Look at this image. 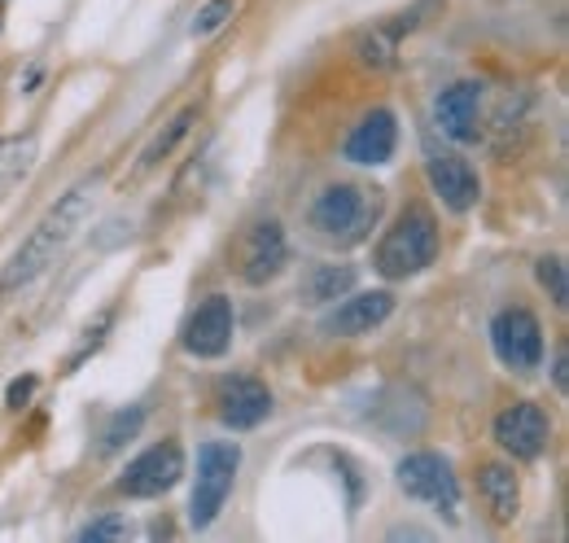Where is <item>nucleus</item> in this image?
Listing matches in <instances>:
<instances>
[{
    "label": "nucleus",
    "mask_w": 569,
    "mask_h": 543,
    "mask_svg": "<svg viewBox=\"0 0 569 543\" xmlns=\"http://www.w3.org/2000/svg\"><path fill=\"white\" fill-rule=\"evenodd\" d=\"M92 198H97V180L88 176V180H79L74 189H67L58 203L44 210V219L31 228V237L18 246V255L0 272V298L22 294L27 285H36L44 272L67 255V246L74 241V233L83 228V219L92 210Z\"/></svg>",
    "instance_id": "f257e3e1"
},
{
    "label": "nucleus",
    "mask_w": 569,
    "mask_h": 543,
    "mask_svg": "<svg viewBox=\"0 0 569 543\" xmlns=\"http://www.w3.org/2000/svg\"><path fill=\"white\" fill-rule=\"evenodd\" d=\"M381 189H363V185H329L316 206H311V228L329 241V246H342V250H351V246H363L368 241V233L377 228V219H381Z\"/></svg>",
    "instance_id": "f03ea898"
},
{
    "label": "nucleus",
    "mask_w": 569,
    "mask_h": 543,
    "mask_svg": "<svg viewBox=\"0 0 569 543\" xmlns=\"http://www.w3.org/2000/svg\"><path fill=\"white\" fill-rule=\"evenodd\" d=\"M438 259V219L429 206H408L390 228L386 237L377 241V272L386 280H408V276H421Z\"/></svg>",
    "instance_id": "7ed1b4c3"
},
{
    "label": "nucleus",
    "mask_w": 569,
    "mask_h": 543,
    "mask_svg": "<svg viewBox=\"0 0 569 543\" xmlns=\"http://www.w3.org/2000/svg\"><path fill=\"white\" fill-rule=\"evenodd\" d=\"M237 474H241V447L237 443H207L198 452V477H193V495H189V522L198 531H207L223 513V504L237 486Z\"/></svg>",
    "instance_id": "20e7f679"
},
{
    "label": "nucleus",
    "mask_w": 569,
    "mask_h": 543,
    "mask_svg": "<svg viewBox=\"0 0 569 543\" xmlns=\"http://www.w3.org/2000/svg\"><path fill=\"white\" fill-rule=\"evenodd\" d=\"M399 486L421 500V504H433L442 509L447 517H456V504H460V482H456V470L447 456L438 452H412L399 461Z\"/></svg>",
    "instance_id": "39448f33"
},
{
    "label": "nucleus",
    "mask_w": 569,
    "mask_h": 543,
    "mask_svg": "<svg viewBox=\"0 0 569 543\" xmlns=\"http://www.w3.org/2000/svg\"><path fill=\"white\" fill-rule=\"evenodd\" d=\"M496 359L512 373H535L543 364V329L526 307H508L491 320Z\"/></svg>",
    "instance_id": "423d86ee"
},
{
    "label": "nucleus",
    "mask_w": 569,
    "mask_h": 543,
    "mask_svg": "<svg viewBox=\"0 0 569 543\" xmlns=\"http://www.w3.org/2000/svg\"><path fill=\"white\" fill-rule=\"evenodd\" d=\"M433 9H438V0H421V4H412L408 13H395V18L372 22V27L356 40V62L363 70H390L395 62H399V45H403V36L421 31Z\"/></svg>",
    "instance_id": "0eeeda50"
},
{
    "label": "nucleus",
    "mask_w": 569,
    "mask_h": 543,
    "mask_svg": "<svg viewBox=\"0 0 569 543\" xmlns=\"http://www.w3.org/2000/svg\"><path fill=\"white\" fill-rule=\"evenodd\" d=\"M180 477H184V452H180L176 438H167V443L141 452L119 474V495H128V500H153V495H167Z\"/></svg>",
    "instance_id": "6e6552de"
},
{
    "label": "nucleus",
    "mask_w": 569,
    "mask_h": 543,
    "mask_svg": "<svg viewBox=\"0 0 569 543\" xmlns=\"http://www.w3.org/2000/svg\"><path fill=\"white\" fill-rule=\"evenodd\" d=\"M426 180L429 189H433V198L447 210H456V215H465V210H473V206L482 203V180H478V171H473V162L465 154L429 149Z\"/></svg>",
    "instance_id": "1a4fd4ad"
},
{
    "label": "nucleus",
    "mask_w": 569,
    "mask_h": 543,
    "mask_svg": "<svg viewBox=\"0 0 569 543\" xmlns=\"http://www.w3.org/2000/svg\"><path fill=\"white\" fill-rule=\"evenodd\" d=\"M552 438V421L539 404H512L496 416V443L512 461H539L548 452Z\"/></svg>",
    "instance_id": "9d476101"
},
{
    "label": "nucleus",
    "mask_w": 569,
    "mask_h": 543,
    "mask_svg": "<svg viewBox=\"0 0 569 543\" xmlns=\"http://www.w3.org/2000/svg\"><path fill=\"white\" fill-rule=\"evenodd\" d=\"M289 259V241H284L281 219H259L246 228L241 246H237V272L246 285H268Z\"/></svg>",
    "instance_id": "9b49d317"
},
{
    "label": "nucleus",
    "mask_w": 569,
    "mask_h": 543,
    "mask_svg": "<svg viewBox=\"0 0 569 543\" xmlns=\"http://www.w3.org/2000/svg\"><path fill=\"white\" fill-rule=\"evenodd\" d=\"M395 312V294L390 289H368V294H342L338 307L325 316V334L329 338H359V334H372L377 325H386Z\"/></svg>",
    "instance_id": "f8f14e48"
},
{
    "label": "nucleus",
    "mask_w": 569,
    "mask_h": 543,
    "mask_svg": "<svg viewBox=\"0 0 569 543\" xmlns=\"http://www.w3.org/2000/svg\"><path fill=\"white\" fill-rule=\"evenodd\" d=\"M433 119H438L442 136H451L460 145H473L482 136V88L473 79H460V83L442 88L438 101H433Z\"/></svg>",
    "instance_id": "ddd939ff"
},
{
    "label": "nucleus",
    "mask_w": 569,
    "mask_h": 543,
    "mask_svg": "<svg viewBox=\"0 0 569 543\" xmlns=\"http://www.w3.org/2000/svg\"><path fill=\"white\" fill-rule=\"evenodd\" d=\"M214 407L228 430H254L272 416V391L259 377H228V382H219Z\"/></svg>",
    "instance_id": "4468645a"
},
{
    "label": "nucleus",
    "mask_w": 569,
    "mask_h": 543,
    "mask_svg": "<svg viewBox=\"0 0 569 543\" xmlns=\"http://www.w3.org/2000/svg\"><path fill=\"white\" fill-rule=\"evenodd\" d=\"M232 346V303L223 294H211L198 303V312L184 325V351L198 359H219Z\"/></svg>",
    "instance_id": "2eb2a0df"
},
{
    "label": "nucleus",
    "mask_w": 569,
    "mask_h": 543,
    "mask_svg": "<svg viewBox=\"0 0 569 543\" xmlns=\"http://www.w3.org/2000/svg\"><path fill=\"white\" fill-rule=\"evenodd\" d=\"M399 145V119L390 110H372L356 124V132L347 136V158L356 167H381L395 158Z\"/></svg>",
    "instance_id": "dca6fc26"
},
{
    "label": "nucleus",
    "mask_w": 569,
    "mask_h": 543,
    "mask_svg": "<svg viewBox=\"0 0 569 543\" xmlns=\"http://www.w3.org/2000/svg\"><path fill=\"white\" fill-rule=\"evenodd\" d=\"M478 495H482V509L496 526H508L517 522L521 513V482H517V470L503 465V461H487L478 470Z\"/></svg>",
    "instance_id": "f3484780"
},
{
    "label": "nucleus",
    "mask_w": 569,
    "mask_h": 543,
    "mask_svg": "<svg viewBox=\"0 0 569 543\" xmlns=\"http://www.w3.org/2000/svg\"><path fill=\"white\" fill-rule=\"evenodd\" d=\"M36 158H40V136L36 132L0 136V203L36 171Z\"/></svg>",
    "instance_id": "a211bd4d"
},
{
    "label": "nucleus",
    "mask_w": 569,
    "mask_h": 543,
    "mask_svg": "<svg viewBox=\"0 0 569 543\" xmlns=\"http://www.w3.org/2000/svg\"><path fill=\"white\" fill-rule=\"evenodd\" d=\"M198 119H202V110H198V106H184L176 119H167V128H162V132L153 136V140L141 149V158H137V176H149L153 167H162V162L176 154V145L193 132V124H198Z\"/></svg>",
    "instance_id": "6ab92c4d"
},
{
    "label": "nucleus",
    "mask_w": 569,
    "mask_h": 543,
    "mask_svg": "<svg viewBox=\"0 0 569 543\" xmlns=\"http://www.w3.org/2000/svg\"><path fill=\"white\" fill-rule=\"evenodd\" d=\"M356 289V268L347 264H325V268H311V276L302 280V298L307 303H338L342 294Z\"/></svg>",
    "instance_id": "aec40b11"
},
{
    "label": "nucleus",
    "mask_w": 569,
    "mask_h": 543,
    "mask_svg": "<svg viewBox=\"0 0 569 543\" xmlns=\"http://www.w3.org/2000/svg\"><path fill=\"white\" fill-rule=\"evenodd\" d=\"M141 425H144V407H119V412L106 421V430H101V456L123 452V447L141 434Z\"/></svg>",
    "instance_id": "412c9836"
},
{
    "label": "nucleus",
    "mask_w": 569,
    "mask_h": 543,
    "mask_svg": "<svg viewBox=\"0 0 569 543\" xmlns=\"http://www.w3.org/2000/svg\"><path fill=\"white\" fill-rule=\"evenodd\" d=\"M241 13V0H207L198 13H193V40H211V36H219L232 18Z\"/></svg>",
    "instance_id": "4be33fe9"
},
{
    "label": "nucleus",
    "mask_w": 569,
    "mask_h": 543,
    "mask_svg": "<svg viewBox=\"0 0 569 543\" xmlns=\"http://www.w3.org/2000/svg\"><path fill=\"white\" fill-rule=\"evenodd\" d=\"M539 285L548 289V298H552V307H566L569 298V285H566V259H557V255H548V259H539Z\"/></svg>",
    "instance_id": "5701e85b"
},
{
    "label": "nucleus",
    "mask_w": 569,
    "mask_h": 543,
    "mask_svg": "<svg viewBox=\"0 0 569 543\" xmlns=\"http://www.w3.org/2000/svg\"><path fill=\"white\" fill-rule=\"evenodd\" d=\"M110 325H114V312H101V316H97V325H88V334H83V342H79V351L71 355V368H79V364H83V359L106 342Z\"/></svg>",
    "instance_id": "b1692460"
},
{
    "label": "nucleus",
    "mask_w": 569,
    "mask_h": 543,
    "mask_svg": "<svg viewBox=\"0 0 569 543\" xmlns=\"http://www.w3.org/2000/svg\"><path fill=\"white\" fill-rule=\"evenodd\" d=\"M83 543H101V540H128V522L123 517H101V522H92L83 535Z\"/></svg>",
    "instance_id": "393cba45"
},
{
    "label": "nucleus",
    "mask_w": 569,
    "mask_h": 543,
    "mask_svg": "<svg viewBox=\"0 0 569 543\" xmlns=\"http://www.w3.org/2000/svg\"><path fill=\"white\" fill-rule=\"evenodd\" d=\"M36 373H27V377H18V382H9V391H4V407L9 412H22V407L31 404V395H36Z\"/></svg>",
    "instance_id": "a878e982"
},
{
    "label": "nucleus",
    "mask_w": 569,
    "mask_h": 543,
    "mask_svg": "<svg viewBox=\"0 0 569 543\" xmlns=\"http://www.w3.org/2000/svg\"><path fill=\"white\" fill-rule=\"evenodd\" d=\"M566 346L557 351V364H552V382H557V391H569V373H566Z\"/></svg>",
    "instance_id": "bb28decb"
}]
</instances>
